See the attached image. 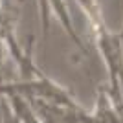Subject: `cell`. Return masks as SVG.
<instances>
[{"label":"cell","mask_w":123,"mask_h":123,"mask_svg":"<svg viewBox=\"0 0 123 123\" xmlns=\"http://www.w3.org/2000/svg\"><path fill=\"white\" fill-rule=\"evenodd\" d=\"M50 7H51V13H55V17L59 18L61 26L64 28L66 35L72 39L74 46L81 51L83 55H88V48H86V44L83 42V39L79 37V33L75 31V28H74L72 17L68 13V7H66V4H64V0H50Z\"/></svg>","instance_id":"cell-1"},{"label":"cell","mask_w":123,"mask_h":123,"mask_svg":"<svg viewBox=\"0 0 123 123\" xmlns=\"http://www.w3.org/2000/svg\"><path fill=\"white\" fill-rule=\"evenodd\" d=\"M9 105L13 107V110L17 112V116L22 119V123H42V119L39 118L37 110L33 108V105L30 103V99L20 96V94H4Z\"/></svg>","instance_id":"cell-2"},{"label":"cell","mask_w":123,"mask_h":123,"mask_svg":"<svg viewBox=\"0 0 123 123\" xmlns=\"http://www.w3.org/2000/svg\"><path fill=\"white\" fill-rule=\"evenodd\" d=\"M0 114H2V123H22V119L17 116L6 96H0Z\"/></svg>","instance_id":"cell-3"},{"label":"cell","mask_w":123,"mask_h":123,"mask_svg":"<svg viewBox=\"0 0 123 123\" xmlns=\"http://www.w3.org/2000/svg\"><path fill=\"white\" fill-rule=\"evenodd\" d=\"M37 2H39V11H41L42 37H44V39H48V33H50V15H51L50 0H37Z\"/></svg>","instance_id":"cell-4"},{"label":"cell","mask_w":123,"mask_h":123,"mask_svg":"<svg viewBox=\"0 0 123 123\" xmlns=\"http://www.w3.org/2000/svg\"><path fill=\"white\" fill-rule=\"evenodd\" d=\"M118 37H119V39H121V41H123V26H121V30L118 31Z\"/></svg>","instance_id":"cell-5"}]
</instances>
